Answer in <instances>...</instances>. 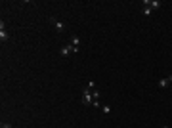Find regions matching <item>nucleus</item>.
<instances>
[{
  "instance_id": "obj_1",
  "label": "nucleus",
  "mask_w": 172,
  "mask_h": 128,
  "mask_svg": "<svg viewBox=\"0 0 172 128\" xmlns=\"http://www.w3.org/2000/svg\"><path fill=\"white\" fill-rule=\"evenodd\" d=\"M96 88H90L88 84L82 88V103L84 105H92L94 103V96H92V92H94Z\"/></svg>"
},
{
  "instance_id": "obj_2",
  "label": "nucleus",
  "mask_w": 172,
  "mask_h": 128,
  "mask_svg": "<svg viewBox=\"0 0 172 128\" xmlns=\"http://www.w3.org/2000/svg\"><path fill=\"white\" fill-rule=\"evenodd\" d=\"M143 6L149 8V10L153 12V10H159V8H161V2H159V0H143Z\"/></svg>"
},
{
  "instance_id": "obj_3",
  "label": "nucleus",
  "mask_w": 172,
  "mask_h": 128,
  "mask_svg": "<svg viewBox=\"0 0 172 128\" xmlns=\"http://www.w3.org/2000/svg\"><path fill=\"white\" fill-rule=\"evenodd\" d=\"M59 54H61L63 58H67V56H71V54H75V50H73V46H71V44H65V46H61Z\"/></svg>"
},
{
  "instance_id": "obj_4",
  "label": "nucleus",
  "mask_w": 172,
  "mask_h": 128,
  "mask_svg": "<svg viewBox=\"0 0 172 128\" xmlns=\"http://www.w3.org/2000/svg\"><path fill=\"white\" fill-rule=\"evenodd\" d=\"M8 38H10V34H8V31L4 29V23H0V42H6Z\"/></svg>"
},
{
  "instance_id": "obj_5",
  "label": "nucleus",
  "mask_w": 172,
  "mask_h": 128,
  "mask_svg": "<svg viewBox=\"0 0 172 128\" xmlns=\"http://www.w3.org/2000/svg\"><path fill=\"white\" fill-rule=\"evenodd\" d=\"M50 21H52V23H54V25H56V29H57V31H59V32H61V31H65L63 23H61V21H57L56 17H50Z\"/></svg>"
},
{
  "instance_id": "obj_6",
  "label": "nucleus",
  "mask_w": 172,
  "mask_h": 128,
  "mask_svg": "<svg viewBox=\"0 0 172 128\" xmlns=\"http://www.w3.org/2000/svg\"><path fill=\"white\" fill-rule=\"evenodd\" d=\"M78 44H80V40H78V36H73V40H71V46H73V50H75V54L78 52Z\"/></svg>"
},
{
  "instance_id": "obj_7",
  "label": "nucleus",
  "mask_w": 172,
  "mask_h": 128,
  "mask_svg": "<svg viewBox=\"0 0 172 128\" xmlns=\"http://www.w3.org/2000/svg\"><path fill=\"white\" fill-rule=\"evenodd\" d=\"M168 84H170V80H168V77H166V78H161V80H159V86H161V88H166Z\"/></svg>"
},
{
  "instance_id": "obj_8",
  "label": "nucleus",
  "mask_w": 172,
  "mask_h": 128,
  "mask_svg": "<svg viewBox=\"0 0 172 128\" xmlns=\"http://www.w3.org/2000/svg\"><path fill=\"white\" fill-rule=\"evenodd\" d=\"M102 111H103V113H109V111H111V107H109L107 103H103V105H102Z\"/></svg>"
},
{
  "instance_id": "obj_9",
  "label": "nucleus",
  "mask_w": 172,
  "mask_h": 128,
  "mask_svg": "<svg viewBox=\"0 0 172 128\" xmlns=\"http://www.w3.org/2000/svg\"><path fill=\"white\" fill-rule=\"evenodd\" d=\"M0 128H12V124H10V122H2V126Z\"/></svg>"
},
{
  "instance_id": "obj_10",
  "label": "nucleus",
  "mask_w": 172,
  "mask_h": 128,
  "mask_svg": "<svg viewBox=\"0 0 172 128\" xmlns=\"http://www.w3.org/2000/svg\"><path fill=\"white\" fill-rule=\"evenodd\" d=\"M163 128H170V126H163Z\"/></svg>"
}]
</instances>
